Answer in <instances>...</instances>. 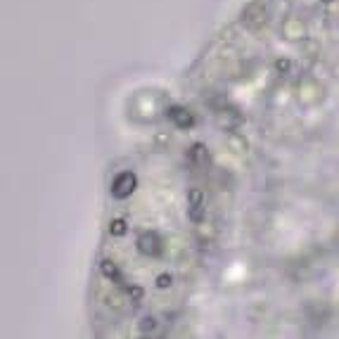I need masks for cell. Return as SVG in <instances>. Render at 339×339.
Here are the masks:
<instances>
[{"instance_id":"1","label":"cell","mask_w":339,"mask_h":339,"mask_svg":"<svg viewBox=\"0 0 339 339\" xmlns=\"http://www.w3.org/2000/svg\"><path fill=\"white\" fill-rule=\"evenodd\" d=\"M190 171L147 154L119 173L92 275L102 334H157L178 316L200 254V202Z\"/></svg>"}]
</instances>
